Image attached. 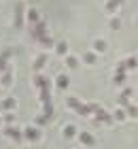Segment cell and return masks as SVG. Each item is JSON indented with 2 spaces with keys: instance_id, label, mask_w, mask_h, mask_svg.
Returning a JSON list of instances; mask_svg holds the SVG:
<instances>
[{
  "instance_id": "cell-33",
  "label": "cell",
  "mask_w": 138,
  "mask_h": 149,
  "mask_svg": "<svg viewBox=\"0 0 138 149\" xmlns=\"http://www.w3.org/2000/svg\"><path fill=\"white\" fill-rule=\"evenodd\" d=\"M0 126H2V117H0Z\"/></svg>"
},
{
  "instance_id": "cell-26",
  "label": "cell",
  "mask_w": 138,
  "mask_h": 149,
  "mask_svg": "<svg viewBox=\"0 0 138 149\" xmlns=\"http://www.w3.org/2000/svg\"><path fill=\"white\" fill-rule=\"evenodd\" d=\"M2 124H4V126H13V124H15V113H4Z\"/></svg>"
},
{
  "instance_id": "cell-25",
  "label": "cell",
  "mask_w": 138,
  "mask_h": 149,
  "mask_svg": "<svg viewBox=\"0 0 138 149\" xmlns=\"http://www.w3.org/2000/svg\"><path fill=\"white\" fill-rule=\"evenodd\" d=\"M126 79H128V72H115V77H113L115 85H123V83H126Z\"/></svg>"
},
{
  "instance_id": "cell-23",
  "label": "cell",
  "mask_w": 138,
  "mask_h": 149,
  "mask_svg": "<svg viewBox=\"0 0 138 149\" xmlns=\"http://www.w3.org/2000/svg\"><path fill=\"white\" fill-rule=\"evenodd\" d=\"M128 119V115H126V109H115V113H113V121H126Z\"/></svg>"
},
{
  "instance_id": "cell-20",
  "label": "cell",
  "mask_w": 138,
  "mask_h": 149,
  "mask_svg": "<svg viewBox=\"0 0 138 149\" xmlns=\"http://www.w3.org/2000/svg\"><path fill=\"white\" fill-rule=\"evenodd\" d=\"M126 115H128V117H132V119H138V104H132V102H130V104L126 107Z\"/></svg>"
},
{
  "instance_id": "cell-5",
  "label": "cell",
  "mask_w": 138,
  "mask_h": 149,
  "mask_svg": "<svg viewBox=\"0 0 138 149\" xmlns=\"http://www.w3.org/2000/svg\"><path fill=\"white\" fill-rule=\"evenodd\" d=\"M13 79H15V72H13V68L9 66L2 74H0V87H4V90H9V87L13 85Z\"/></svg>"
},
{
  "instance_id": "cell-24",
  "label": "cell",
  "mask_w": 138,
  "mask_h": 149,
  "mask_svg": "<svg viewBox=\"0 0 138 149\" xmlns=\"http://www.w3.org/2000/svg\"><path fill=\"white\" fill-rule=\"evenodd\" d=\"M74 111H77L79 115H83V117H89V115H92V109H89V104H83V102H79V107H77Z\"/></svg>"
},
{
  "instance_id": "cell-34",
  "label": "cell",
  "mask_w": 138,
  "mask_h": 149,
  "mask_svg": "<svg viewBox=\"0 0 138 149\" xmlns=\"http://www.w3.org/2000/svg\"><path fill=\"white\" fill-rule=\"evenodd\" d=\"M136 26H138V22H136Z\"/></svg>"
},
{
  "instance_id": "cell-18",
  "label": "cell",
  "mask_w": 138,
  "mask_h": 149,
  "mask_svg": "<svg viewBox=\"0 0 138 149\" xmlns=\"http://www.w3.org/2000/svg\"><path fill=\"white\" fill-rule=\"evenodd\" d=\"M55 53H58L60 58L68 53V43H66V40H60V43H55Z\"/></svg>"
},
{
  "instance_id": "cell-8",
  "label": "cell",
  "mask_w": 138,
  "mask_h": 149,
  "mask_svg": "<svg viewBox=\"0 0 138 149\" xmlns=\"http://www.w3.org/2000/svg\"><path fill=\"white\" fill-rule=\"evenodd\" d=\"M0 109H2L4 113H13L17 109V98H13V96H6L2 102H0Z\"/></svg>"
},
{
  "instance_id": "cell-27",
  "label": "cell",
  "mask_w": 138,
  "mask_h": 149,
  "mask_svg": "<svg viewBox=\"0 0 138 149\" xmlns=\"http://www.w3.org/2000/svg\"><path fill=\"white\" fill-rule=\"evenodd\" d=\"M66 66H68V68H77V66H79V58L68 56V58H66Z\"/></svg>"
},
{
  "instance_id": "cell-19",
  "label": "cell",
  "mask_w": 138,
  "mask_h": 149,
  "mask_svg": "<svg viewBox=\"0 0 138 149\" xmlns=\"http://www.w3.org/2000/svg\"><path fill=\"white\" fill-rule=\"evenodd\" d=\"M38 100H40V104H45V102H51V90H38Z\"/></svg>"
},
{
  "instance_id": "cell-32",
  "label": "cell",
  "mask_w": 138,
  "mask_h": 149,
  "mask_svg": "<svg viewBox=\"0 0 138 149\" xmlns=\"http://www.w3.org/2000/svg\"><path fill=\"white\" fill-rule=\"evenodd\" d=\"M34 124H36V128H40V126H45V124H47V119L43 117V115H40V117H36V119H34Z\"/></svg>"
},
{
  "instance_id": "cell-21",
  "label": "cell",
  "mask_w": 138,
  "mask_h": 149,
  "mask_svg": "<svg viewBox=\"0 0 138 149\" xmlns=\"http://www.w3.org/2000/svg\"><path fill=\"white\" fill-rule=\"evenodd\" d=\"M26 17H28V24H30V26H34V24H36L38 19H40V15H38V11H36V9H30Z\"/></svg>"
},
{
  "instance_id": "cell-28",
  "label": "cell",
  "mask_w": 138,
  "mask_h": 149,
  "mask_svg": "<svg viewBox=\"0 0 138 149\" xmlns=\"http://www.w3.org/2000/svg\"><path fill=\"white\" fill-rule=\"evenodd\" d=\"M79 102H81V100H79L77 96H70V98L66 100V104L70 107V109H77V107H79Z\"/></svg>"
},
{
  "instance_id": "cell-17",
  "label": "cell",
  "mask_w": 138,
  "mask_h": 149,
  "mask_svg": "<svg viewBox=\"0 0 138 149\" xmlns=\"http://www.w3.org/2000/svg\"><path fill=\"white\" fill-rule=\"evenodd\" d=\"M121 4H123V0H106V11L108 13H117Z\"/></svg>"
},
{
  "instance_id": "cell-6",
  "label": "cell",
  "mask_w": 138,
  "mask_h": 149,
  "mask_svg": "<svg viewBox=\"0 0 138 149\" xmlns=\"http://www.w3.org/2000/svg\"><path fill=\"white\" fill-rule=\"evenodd\" d=\"M45 34H47V22H45V19H38V22L34 24V28H32V38L38 40L40 36H45Z\"/></svg>"
},
{
  "instance_id": "cell-2",
  "label": "cell",
  "mask_w": 138,
  "mask_h": 149,
  "mask_svg": "<svg viewBox=\"0 0 138 149\" xmlns=\"http://www.w3.org/2000/svg\"><path fill=\"white\" fill-rule=\"evenodd\" d=\"M2 134H4L6 139H13L15 143H21V141H24V130L19 126H15V124H13V126H4Z\"/></svg>"
},
{
  "instance_id": "cell-12",
  "label": "cell",
  "mask_w": 138,
  "mask_h": 149,
  "mask_svg": "<svg viewBox=\"0 0 138 149\" xmlns=\"http://www.w3.org/2000/svg\"><path fill=\"white\" fill-rule=\"evenodd\" d=\"M92 47H94V53H106V49H108V45H106L104 38H96L92 43Z\"/></svg>"
},
{
  "instance_id": "cell-9",
  "label": "cell",
  "mask_w": 138,
  "mask_h": 149,
  "mask_svg": "<svg viewBox=\"0 0 138 149\" xmlns=\"http://www.w3.org/2000/svg\"><path fill=\"white\" fill-rule=\"evenodd\" d=\"M77 136H79V141H81L85 147H94V145H96V136H94L92 132H79Z\"/></svg>"
},
{
  "instance_id": "cell-16",
  "label": "cell",
  "mask_w": 138,
  "mask_h": 149,
  "mask_svg": "<svg viewBox=\"0 0 138 149\" xmlns=\"http://www.w3.org/2000/svg\"><path fill=\"white\" fill-rule=\"evenodd\" d=\"M53 113H55L53 102H45V104H43V117L49 121V119H53Z\"/></svg>"
},
{
  "instance_id": "cell-13",
  "label": "cell",
  "mask_w": 138,
  "mask_h": 149,
  "mask_svg": "<svg viewBox=\"0 0 138 149\" xmlns=\"http://www.w3.org/2000/svg\"><path fill=\"white\" fill-rule=\"evenodd\" d=\"M96 124H104V126H110V124H113V115H110V113H106V111L98 113V115H96Z\"/></svg>"
},
{
  "instance_id": "cell-31",
  "label": "cell",
  "mask_w": 138,
  "mask_h": 149,
  "mask_svg": "<svg viewBox=\"0 0 138 149\" xmlns=\"http://www.w3.org/2000/svg\"><path fill=\"white\" fill-rule=\"evenodd\" d=\"M6 68H9V62H6V60L4 58H0V74H2Z\"/></svg>"
},
{
  "instance_id": "cell-1",
  "label": "cell",
  "mask_w": 138,
  "mask_h": 149,
  "mask_svg": "<svg viewBox=\"0 0 138 149\" xmlns=\"http://www.w3.org/2000/svg\"><path fill=\"white\" fill-rule=\"evenodd\" d=\"M24 141H28V143H40V141H43V132H40V128L28 126L24 130Z\"/></svg>"
},
{
  "instance_id": "cell-14",
  "label": "cell",
  "mask_w": 138,
  "mask_h": 149,
  "mask_svg": "<svg viewBox=\"0 0 138 149\" xmlns=\"http://www.w3.org/2000/svg\"><path fill=\"white\" fill-rule=\"evenodd\" d=\"M77 126H74V124H66L64 128H62V134H64V139H74V136H77Z\"/></svg>"
},
{
  "instance_id": "cell-30",
  "label": "cell",
  "mask_w": 138,
  "mask_h": 149,
  "mask_svg": "<svg viewBox=\"0 0 138 149\" xmlns=\"http://www.w3.org/2000/svg\"><path fill=\"white\" fill-rule=\"evenodd\" d=\"M11 56H13V49H4L2 53H0V58H4L6 62H9V60H11Z\"/></svg>"
},
{
  "instance_id": "cell-7",
  "label": "cell",
  "mask_w": 138,
  "mask_h": 149,
  "mask_svg": "<svg viewBox=\"0 0 138 149\" xmlns=\"http://www.w3.org/2000/svg\"><path fill=\"white\" fill-rule=\"evenodd\" d=\"M68 85H70V77H68L66 72H60L58 77H55V87H58L60 92H66Z\"/></svg>"
},
{
  "instance_id": "cell-3",
  "label": "cell",
  "mask_w": 138,
  "mask_h": 149,
  "mask_svg": "<svg viewBox=\"0 0 138 149\" xmlns=\"http://www.w3.org/2000/svg\"><path fill=\"white\" fill-rule=\"evenodd\" d=\"M51 79L49 77H47V74H43V72H36V74H34V87H36V90H45V87H47V90H51Z\"/></svg>"
},
{
  "instance_id": "cell-29",
  "label": "cell",
  "mask_w": 138,
  "mask_h": 149,
  "mask_svg": "<svg viewBox=\"0 0 138 149\" xmlns=\"http://www.w3.org/2000/svg\"><path fill=\"white\" fill-rule=\"evenodd\" d=\"M108 26H110L113 30H119V28H121V19H119V17H113V19L108 22Z\"/></svg>"
},
{
  "instance_id": "cell-22",
  "label": "cell",
  "mask_w": 138,
  "mask_h": 149,
  "mask_svg": "<svg viewBox=\"0 0 138 149\" xmlns=\"http://www.w3.org/2000/svg\"><path fill=\"white\" fill-rule=\"evenodd\" d=\"M38 43H40V45H43V47H45V49H49V47H55V40H53V38H51L49 34H45V36H40V38H38Z\"/></svg>"
},
{
  "instance_id": "cell-10",
  "label": "cell",
  "mask_w": 138,
  "mask_h": 149,
  "mask_svg": "<svg viewBox=\"0 0 138 149\" xmlns=\"http://www.w3.org/2000/svg\"><path fill=\"white\" fill-rule=\"evenodd\" d=\"M45 66H47V53H38L34 58V72H40Z\"/></svg>"
},
{
  "instance_id": "cell-15",
  "label": "cell",
  "mask_w": 138,
  "mask_h": 149,
  "mask_svg": "<svg viewBox=\"0 0 138 149\" xmlns=\"http://www.w3.org/2000/svg\"><path fill=\"white\" fill-rule=\"evenodd\" d=\"M123 66H126V70L138 68V58H136V56H128L126 60H123Z\"/></svg>"
},
{
  "instance_id": "cell-11",
  "label": "cell",
  "mask_w": 138,
  "mask_h": 149,
  "mask_svg": "<svg viewBox=\"0 0 138 149\" xmlns=\"http://www.w3.org/2000/svg\"><path fill=\"white\" fill-rule=\"evenodd\" d=\"M81 60H83V62H85L87 66H96V64H98V53H94V51H85V53L81 56Z\"/></svg>"
},
{
  "instance_id": "cell-4",
  "label": "cell",
  "mask_w": 138,
  "mask_h": 149,
  "mask_svg": "<svg viewBox=\"0 0 138 149\" xmlns=\"http://www.w3.org/2000/svg\"><path fill=\"white\" fill-rule=\"evenodd\" d=\"M24 13H26V4L17 2V6H15V19H13V26H15L17 30L24 28Z\"/></svg>"
}]
</instances>
